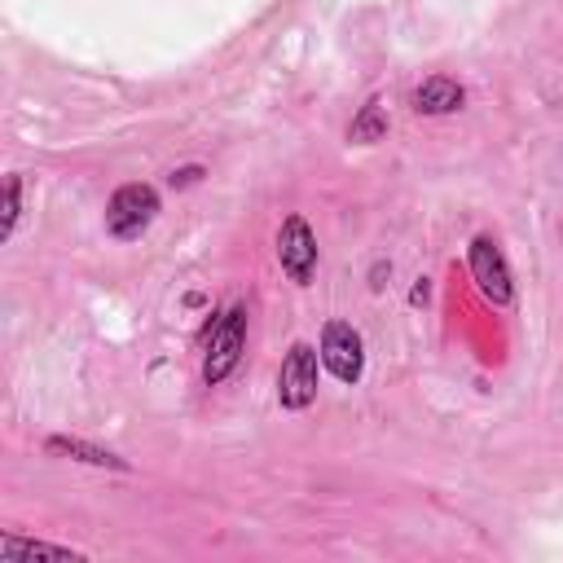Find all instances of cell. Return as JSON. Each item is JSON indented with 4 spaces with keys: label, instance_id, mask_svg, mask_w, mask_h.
Masks as SVG:
<instances>
[{
    "label": "cell",
    "instance_id": "obj_6",
    "mask_svg": "<svg viewBox=\"0 0 563 563\" xmlns=\"http://www.w3.org/2000/svg\"><path fill=\"white\" fill-rule=\"evenodd\" d=\"M471 273L479 282V290L493 299V303H510V268H506V255L493 238H475L471 242Z\"/></svg>",
    "mask_w": 563,
    "mask_h": 563
},
{
    "label": "cell",
    "instance_id": "obj_9",
    "mask_svg": "<svg viewBox=\"0 0 563 563\" xmlns=\"http://www.w3.org/2000/svg\"><path fill=\"white\" fill-rule=\"evenodd\" d=\"M387 132V114L378 110V101H365L361 114L352 119V141H378Z\"/></svg>",
    "mask_w": 563,
    "mask_h": 563
},
{
    "label": "cell",
    "instance_id": "obj_8",
    "mask_svg": "<svg viewBox=\"0 0 563 563\" xmlns=\"http://www.w3.org/2000/svg\"><path fill=\"white\" fill-rule=\"evenodd\" d=\"M0 554H4V559H62V563H75V559H79L75 550L44 545V541H18V537H4V541H0Z\"/></svg>",
    "mask_w": 563,
    "mask_h": 563
},
{
    "label": "cell",
    "instance_id": "obj_3",
    "mask_svg": "<svg viewBox=\"0 0 563 563\" xmlns=\"http://www.w3.org/2000/svg\"><path fill=\"white\" fill-rule=\"evenodd\" d=\"M317 396V352L308 343H295L277 374V400L286 409H308Z\"/></svg>",
    "mask_w": 563,
    "mask_h": 563
},
{
    "label": "cell",
    "instance_id": "obj_2",
    "mask_svg": "<svg viewBox=\"0 0 563 563\" xmlns=\"http://www.w3.org/2000/svg\"><path fill=\"white\" fill-rule=\"evenodd\" d=\"M154 216H158V194L150 185H123L106 207V229L114 238H136L141 229H150Z\"/></svg>",
    "mask_w": 563,
    "mask_h": 563
},
{
    "label": "cell",
    "instance_id": "obj_1",
    "mask_svg": "<svg viewBox=\"0 0 563 563\" xmlns=\"http://www.w3.org/2000/svg\"><path fill=\"white\" fill-rule=\"evenodd\" d=\"M246 347V308H229L224 321L211 330V343H207V361H202V378L207 383H224L238 365Z\"/></svg>",
    "mask_w": 563,
    "mask_h": 563
},
{
    "label": "cell",
    "instance_id": "obj_7",
    "mask_svg": "<svg viewBox=\"0 0 563 563\" xmlns=\"http://www.w3.org/2000/svg\"><path fill=\"white\" fill-rule=\"evenodd\" d=\"M462 101H466V92H462L453 79H444V75H435V79H427V84L413 88V110H418V114H449V110H457Z\"/></svg>",
    "mask_w": 563,
    "mask_h": 563
},
{
    "label": "cell",
    "instance_id": "obj_5",
    "mask_svg": "<svg viewBox=\"0 0 563 563\" xmlns=\"http://www.w3.org/2000/svg\"><path fill=\"white\" fill-rule=\"evenodd\" d=\"M277 260H282V268L290 273V282H308V277H312V268H317V238H312V229H308L303 216H286V220H282Z\"/></svg>",
    "mask_w": 563,
    "mask_h": 563
},
{
    "label": "cell",
    "instance_id": "obj_10",
    "mask_svg": "<svg viewBox=\"0 0 563 563\" xmlns=\"http://www.w3.org/2000/svg\"><path fill=\"white\" fill-rule=\"evenodd\" d=\"M48 449H62V453H79L84 462H97V466H123L114 453H106V449H88V444H79V440H62V435H53V440H48Z\"/></svg>",
    "mask_w": 563,
    "mask_h": 563
},
{
    "label": "cell",
    "instance_id": "obj_4",
    "mask_svg": "<svg viewBox=\"0 0 563 563\" xmlns=\"http://www.w3.org/2000/svg\"><path fill=\"white\" fill-rule=\"evenodd\" d=\"M321 361L334 378L343 383H356L361 369H365V352H361V334L347 325V321H330L321 330Z\"/></svg>",
    "mask_w": 563,
    "mask_h": 563
},
{
    "label": "cell",
    "instance_id": "obj_11",
    "mask_svg": "<svg viewBox=\"0 0 563 563\" xmlns=\"http://www.w3.org/2000/svg\"><path fill=\"white\" fill-rule=\"evenodd\" d=\"M13 220H18V176L4 180V220H0V233L4 238L13 233Z\"/></svg>",
    "mask_w": 563,
    "mask_h": 563
}]
</instances>
